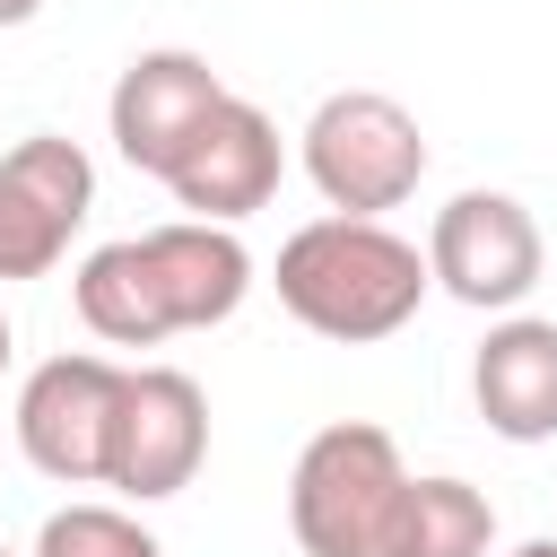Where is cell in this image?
I'll return each mask as SVG.
<instances>
[{
  "label": "cell",
  "mask_w": 557,
  "mask_h": 557,
  "mask_svg": "<svg viewBox=\"0 0 557 557\" xmlns=\"http://www.w3.org/2000/svg\"><path fill=\"white\" fill-rule=\"evenodd\" d=\"M409 487L418 479L400 470V444L366 418H339L287 470V531L305 557H400Z\"/></svg>",
  "instance_id": "7a4b0ae2"
},
{
  "label": "cell",
  "mask_w": 557,
  "mask_h": 557,
  "mask_svg": "<svg viewBox=\"0 0 557 557\" xmlns=\"http://www.w3.org/2000/svg\"><path fill=\"white\" fill-rule=\"evenodd\" d=\"M0 557H17V548H0Z\"/></svg>",
  "instance_id": "ac0fdd59"
},
{
  "label": "cell",
  "mask_w": 557,
  "mask_h": 557,
  "mask_svg": "<svg viewBox=\"0 0 557 557\" xmlns=\"http://www.w3.org/2000/svg\"><path fill=\"white\" fill-rule=\"evenodd\" d=\"M113 400L122 366L113 357H44L17 392V453L52 487H104V444H113Z\"/></svg>",
  "instance_id": "8992f818"
},
{
  "label": "cell",
  "mask_w": 557,
  "mask_h": 557,
  "mask_svg": "<svg viewBox=\"0 0 557 557\" xmlns=\"http://www.w3.org/2000/svg\"><path fill=\"white\" fill-rule=\"evenodd\" d=\"M209 461V400L183 366H122L113 400V444H104V487L131 505L183 496Z\"/></svg>",
  "instance_id": "277c9868"
},
{
  "label": "cell",
  "mask_w": 557,
  "mask_h": 557,
  "mask_svg": "<svg viewBox=\"0 0 557 557\" xmlns=\"http://www.w3.org/2000/svg\"><path fill=\"white\" fill-rule=\"evenodd\" d=\"M278 305L313 331V339H339V348H366V339H392L400 322H418L426 305V252L409 235H392L383 218H313L278 244V270H270Z\"/></svg>",
  "instance_id": "6da1fadb"
},
{
  "label": "cell",
  "mask_w": 557,
  "mask_h": 557,
  "mask_svg": "<svg viewBox=\"0 0 557 557\" xmlns=\"http://www.w3.org/2000/svg\"><path fill=\"white\" fill-rule=\"evenodd\" d=\"M540 218L513 191H453L426 226V278L470 313H513L540 287Z\"/></svg>",
  "instance_id": "5b68a950"
},
{
  "label": "cell",
  "mask_w": 557,
  "mask_h": 557,
  "mask_svg": "<svg viewBox=\"0 0 557 557\" xmlns=\"http://www.w3.org/2000/svg\"><path fill=\"white\" fill-rule=\"evenodd\" d=\"M218 96H226V78H218L200 52H183V44L139 52V61L113 78V96H104V122H113L122 165H139V174L165 183V165L183 157V139L200 131V113H209Z\"/></svg>",
  "instance_id": "9c48e42d"
},
{
  "label": "cell",
  "mask_w": 557,
  "mask_h": 557,
  "mask_svg": "<svg viewBox=\"0 0 557 557\" xmlns=\"http://www.w3.org/2000/svg\"><path fill=\"white\" fill-rule=\"evenodd\" d=\"M296 157H305V183H313L339 218H383V209H400V200L426 183V131H418V113H409L400 96H383V87H339V96H322L313 122H305V139H296Z\"/></svg>",
  "instance_id": "3957f363"
},
{
  "label": "cell",
  "mask_w": 557,
  "mask_h": 557,
  "mask_svg": "<svg viewBox=\"0 0 557 557\" xmlns=\"http://www.w3.org/2000/svg\"><path fill=\"white\" fill-rule=\"evenodd\" d=\"M287 174V148H278V122L252 104V96H218L200 113V131L183 139V157L165 165V191L183 200V218H209V226H244L252 209H270Z\"/></svg>",
  "instance_id": "52a82bcc"
},
{
  "label": "cell",
  "mask_w": 557,
  "mask_h": 557,
  "mask_svg": "<svg viewBox=\"0 0 557 557\" xmlns=\"http://www.w3.org/2000/svg\"><path fill=\"white\" fill-rule=\"evenodd\" d=\"M487 548H496V505L470 479H418L409 487L400 557H487Z\"/></svg>",
  "instance_id": "4fadbf2b"
},
{
  "label": "cell",
  "mask_w": 557,
  "mask_h": 557,
  "mask_svg": "<svg viewBox=\"0 0 557 557\" xmlns=\"http://www.w3.org/2000/svg\"><path fill=\"white\" fill-rule=\"evenodd\" d=\"M513 557H557V540H522V548H513Z\"/></svg>",
  "instance_id": "2e32d148"
},
{
  "label": "cell",
  "mask_w": 557,
  "mask_h": 557,
  "mask_svg": "<svg viewBox=\"0 0 557 557\" xmlns=\"http://www.w3.org/2000/svg\"><path fill=\"white\" fill-rule=\"evenodd\" d=\"M35 557H165V548H157L148 522L122 513V505H61V513H44Z\"/></svg>",
  "instance_id": "5bb4252c"
},
{
  "label": "cell",
  "mask_w": 557,
  "mask_h": 557,
  "mask_svg": "<svg viewBox=\"0 0 557 557\" xmlns=\"http://www.w3.org/2000/svg\"><path fill=\"white\" fill-rule=\"evenodd\" d=\"M0 374H9V313H0Z\"/></svg>",
  "instance_id": "e0dca14e"
},
{
  "label": "cell",
  "mask_w": 557,
  "mask_h": 557,
  "mask_svg": "<svg viewBox=\"0 0 557 557\" xmlns=\"http://www.w3.org/2000/svg\"><path fill=\"white\" fill-rule=\"evenodd\" d=\"M148 261H157V278H165L174 331H218V322L252 296V252H244L235 226L165 218V226H148Z\"/></svg>",
  "instance_id": "8fae6325"
},
{
  "label": "cell",
  "mask_w": 557,
  "mask_h": 557,
  "mask_svg": "<svg viewBox=\"0 0 557 557\" xmlns=\"http://www.w3.org/2000/svg\"><path fill=\"white\" fill-rule=\"evenodd\" d=\"M470 400L505 444H548L557 435V322L505 313L470 357Z\"/></svg>",
  "instance_id": "30bf717a"
},
{
  "label": "cell",
  "mask_w": 557,
  "mask_h": 557,
  "mask_svg": "<svg viewBox=\"0 0 557 557\" xmlns=\"http://www.w3.org/2000/svg\"><path fill=\"white\" fill-rule=\"evenodd\" d=\"M35 9H44V0H0V26H26Z\"/></svg>",
  "instance_id": "9a60e30c"
},
{
  "label": "cell",
  "mask_w": 557,
  "mask_h": 557,
  "mask_svg": "<svg viewBox=\"0 0 557 557\" xmlns=\"http://www.w3.org/2000/svg\"><path fill=\"white\" fill-rule=\"evenodd\" d=\"M96 209V165L78 139L61 131H35L0 157V278H44L70 235L87 226Z\"/></svg>",
  "instance_id": "ba28073f"
},
{
  "label": "cell",
  "mask_w": 557,
  "mask_h": 557,
  "mask_svg": "<svg viewBox=\"0 0 557 557\" xmlns=\"http://www.w3.org/2000/svg\"><path fill=\"white\" fill-rule=\"evenodd\" d=\"M70 296H78V322H87L104 348H157V339H174V305H165L157 261H148V235L96 244V252L70 270Z\"/></svg>",
  "instance_id": "7c38bea8"
}]
</instances>
